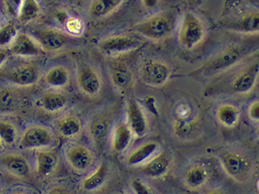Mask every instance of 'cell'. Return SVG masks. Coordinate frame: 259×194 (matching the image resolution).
Masks as SVG:
<instances>
[{"instance_id": "obj_1", "label": "cell", "mask_w": 259, "mask_h": 194, "mask_svg": "<svg viewBox=\"0 0 259 194\" xmlns=\"http://www.w3.org/2000/svg\"><path fill=\"white\" fill-rule=\"evenodd\" d=\"M250 51L251 49L247 45H231L208 60L199 71L206 75H216L231 70L250 58Z\"/></svg>"}, {"instance_id": "obj_2", "label": "cell", "mask_w": 259, "mask_h": 194, "mask_svg": "<svg viewBox=\"0 0 259 194\" xmlns=\"http://www.w3.org/2000/svg\"><path fill=\"white\" fill-rule=\"evenodd\" d=\"M175 22L176 17L174 13L160 12L135 24L133 30L149 40L164 41L174 32Z\"/></svg>"}, {"instance_id": "obj_3", "label": "cell", "mask_w": 259, "mask_h": 194, "mask_svg": "<svg viewBox=\"0 0 259 194\" xmlns=\"http://www.w3.org/2000/svg\"><path fill=\"white\" fill-rule=\"evenodd\" d=\"M206 28L200 17L192 12L183 16L179 30V41L186 49H193L204 42Z\"/></svg>"}, {"instance_id": "obj_4", "label": "cell", "mask_w": 259, "mask_h": 194, "mask_svg": "<svg viewBox=\"0 0 259 194\" xmlns=\"http://www.w3.org/2000/svg\"><path fill=\"white\" fill-rule=\"evenodd\" d=\"M143 44L144 41L141 38L130 34H115L101 40L98 47L103 54L114 58L135 51Z\"/></svg>"}, {"instance_id": "obj_5", "label": "cell", "mask_w": 259, "mask_h": 194, "mask_svg": "<svg viewBox=\"0 0 259 194\" xmlns=\"http://www.w3.org/2000/svg\"><path fill=\"white\" fill-rule=\"evenodd\" d=\"M30 36L36 41L42 51L49 53L59 52L72 41V35L56 28H39L30 32Z\"/></svg>"}, {"instance_id": "obj_6", "label": "cell", "mask_w": 259, "mask_h": 194, "mask_svg": "<svg viewBox=\"0 0 259 194\" xmlns=\"http://www.w3.org/2000/svg\"><path fill=\"white\" fill-rule=\"evenodd\" d=\"M141 79L146 85L153 87L164 86L169 80L172 70L169 65L159 58L143 60L139 68Z\"/></svg>"}, {"instance_id": "obj_7", "label": "cell", "mask_w": 259, "mask_h": 194, "mask_svg": "<svg viewBox=\"0 0 259 194\" xmlns=\"http://www.w3.org/2000/svg\"><path fill=\"white\" fill-rule=\"evenodd\" d=\"M54 141L53 133L42 126H30L20 138L19 144L24 149H40L49 147Z\"/></svg>"}, {"instance_id": "obj_8", "label": "cell", "mask_w": 259, "mask_h": 194, "mask_svg": "<svg viewBox=\"0 0 259 194\" xmlns=\"http://www.w3.org/2000/svg\"><path fill=\"white\" fill-rule=\"evenodd\" d=\"M76 82L79 90L87 96H97L102 90V76L92 65L80 66L77 71Z\"/></svg>"}, {"instance_id": "obj_9", "label": "cell", "mask_w": 259, "mask_h": 194, "mask_svg": "<svg viewBox=\"0 0 259 194\" xmlns=\"http://www.w3.org/2000/svg\"><path fill=\"white\" fill-rule=\"evenodd\" d=\"M221 162L226 173L238 181H242L250 175L252 164L248 158L241 154L236 152L224 154Z\"/></svg>"}, {"instance_id": "obj_10", "label": "cell", "mask_w": 259, "mask_h": 194, "mask_svg": "<svg viewBox=\"0 0 259 194\" xmlns=\"http://www.w3.org/2000/svg\"><path fill=\"white\" fill-rule=\"evenodd\" d=\"M258 78V59L249 62L241 71L237 74L232 81V88L235 93L238 94H248L253 91Z\"/></svg>"}, {"instance_id": "obj_11", "label": "cell", "mask_w": 259, "mask_h": 194, "mask_svg": "<svg viewBox=\"0 0 259 194\" xmlns=\"http://www.w3.org/2000/svg\"><path fill=\"white\" fill-rule=\"evenodd\" d=\"M109 64V74L113 86L117 90H126L134 82V72L130 65L122 56L114 57Z\"/></svg>"}, {"instance_id": "obj_12", "label": "cell", "mask_w": 259, "mask_h": 194, "mask_svg": "<svg viewBox=\"0 0 259 194\" xmlns=\"http://www.w3.org/2000/svg\"><path fill=\"white\" fill-rule=\"evenodd\" d=\"M5 77L13 86L30 87L39 80V70L33 63H23L9 70Z\"/></svg>"}, {"instance_id": "obj_13", "label": "cell", "mask_w": 259, "mask_h": 194, "mask_svg": "<svg viewBox=\"0 0 259 194\" xmlns=\"http://www.w3.org/2000/svg\"><path fill=\"white\" fill-rule=\"evenodd\" d=\"M12 55L21 58H34L42 54V50L36 41L26 33H17L9 46Z\"/></svg>"}, {"instance_id": "obj_14", "label": "cell", "mask_w": 259, "mask_h": 194, "mask_svg": "<svg viewBox=\"0 0 259 194\" xmlns=\"http://www.w3.org/2000/svg\"><path fill=\"white\" fill-rule=\"evenodd\" d=\"M66 158L70 167L77 171H87L94 162L91 151L80 144L70 146L66 149Z\"/></svg>"}, {"instance_id": "obj_15", "label": "cell", "mask_w": 259, "mask_h": 194, "mask_svg": "<svg viewBox=\"0 0 259 194\" xmlns=\"http://www.w3.org/2000/svg\"><path fill=\"white\" fill-rule=\"evenodd\" d=\"M111 125V115L107 112H100L92 118L89 130L90 136L98 147H102L106 143Z\"/></svg>"}, {"instance_id": "obj_16", "label": "cell", "mask_w": 259, "mask_h": 194, "mask_svg": "<svg viewBox=\"0 0 259 194\" xmlns=\"http://www.w3.org/2000/svg\"><path fill=\"white\" fill-rule=\"evenodd\" d=\"M127 121L128 127L132 132L138 136L142 137L146 134L147 130V117L135 99H130L127 103Z\"/></svg>"}, {"instance_id": "obj_17", "label": "cell", "mask_w": 259, "mask_h": 194, "mask_svg": "<svg viewBox=\"0 0 259 194\" xmlns=\"http://www.w3.org/2000/svg\"><path fill=\"white\" fill-rule=\"evenodd\" d=\"M42 81L48 86L54 89L66 87L70 81V70L63 65L52 66L45 72Z\"/></svg>"}, {"instance_id": "obj_18", "label": "cell", "mask_w": 259, "mask_h": 194, "mask_svg": "<svg viewBox=\"0 0 259 194\" xmlns=\"http://www.w3.org/2000/svg\"><path fill=\"white\" fill-rule=\"evenodd\" d=\"M124 0H92L89 8L90 17L94 19H102L118 10Z\"/></svg>"}, {"instance_id": "obj_19", "label": "cell", "mask_w": 259, "mask_h": 194, "mask_svg": "<svg viewBox=\"0 0 259 194\" xmlns=\"http://www.w3.org/2000/svg\"><path fill=\"white\" fill-rule=\"evenodd\" d=\"M170 164L171 159L169 155L166 151H161L145 164L142 171L149 177H160L168 171Z\"/></svg>"}, {"instance_id": "obj_20", "label": "cell", "mask_w": 259, "mask_h": 194, "mask_svg": "<svg viewBox=\"0 0 259 194\" xmlns=\"http://www.w3.org/2000/svg\"><path fill=\"white\" fill-rule=\"evenodd\" d=\"M36 174L39 177H46L55 171L58 166L57 154L49 150H39L35 154Z\"/></svg>"}, {"instance_id": "obj_21", "label": "cell", "mask_w": 259, "mask_h": 194, "mask_svg": "<svg viewBox=\"0 0 259 194\" xmlns=\"http://www.w3.org/2000/svg\"><path fill=\"white\" fill-rule=\"evenodd\" d=\"M56 129L62 137L73 138L80 134L82 124L80 120L72 114L65 115L56 122Z\"/></svg>"}, {"instance_id": "obj_22", "label": "cell", "mask_w": 259, "mask_h": 194, "mask_svg": "<svg viewBox=\"0 0 259 194\" xmlns=\"http://www.w3.org/2000/svg\"><path fill=\"white\" fill-rule=\"evenodd\" d=\"M21 96L13 87L0 88V113H9L16 111L21 105Z\"/></svg>"}, {"instance_id": "obj_23", "label": "cell", "mask_w": 259, "mask_h": 194, "mask_svg": "<svg viewBox=\"0 0 259 194\" xmlns=\"http://www.w3.org/2000/svg\"><path fill=\"white\" fill-rule=\"evenodd\" d=\"M231 27L237 32L256 34L259 30V15L257 11H249L234 21Z\"/></svg>"}, {"instance_id": "obj_24", "label": "cell", "mask_w": 259, "mask_h": 194, "mask_svg": "<svg viewBox=\"0 0 259 194\" xmlns=\"http://www.w3.org/2000/svg\"><path fill=\"white\" fill-rule=\"evenodd\" d=\"M67 105V98L58 91H48L41 97V107L47 112L56 113Z\"/></svg>"}, {"instance_id": "obj_25", "label": "cell", "mask_w": 259, "mask_h": 194, "mask_svg": "<svg viewBox=\"0 0 259 194\" xmlns=\"http://www.w3.org/2000/svg\"><path fill=\"white\" fill-rule=\"evenodd\" d=\"M3 164L7 171L17 177L25 178L30 174V166L26 158L20 155H9L4 158Z\"/></svg>"}, {"instance_id": "obj_26", "label": "cell", "mask_w": 259, "mask_h": 194, "mask_svg": "<svg viewBox=\"0 0 259 194\" xmlns=\"http://www.w3.org/2000/svg\"><path fill=\"white\" fill-rule=\"evenodd\" d=\"M216 117L220 124L232 128L240 120V109L232 103H223L216 110Z\"/></svg>"}, {"instance_id": "obj_27", "label": "cell", "mask_w": 259, "mask_h": 194, "mask_svg": "<svg viewBox=\"0 0 259 194\" xmlns=\"http://www.w3.org/2000/svg\"><path fill=\"white\" fill-rule=\"evenodd\" d=\"M133 132L125 123H119L113 132L112 147L117 152H122L130 146Z\"/></svg>"}, {"instance_id": "obj_28", "label": "cell", "mask_w": 259, "mask_h": 194, "mask_svg": "<svg viewBox=\"0 0 259 194\" xmlns=\"http://www.w3.org/2000/svg\"><path fill=\"white\" fill-rule=\"evenodd\" d=\"M158 143L155 142H147L140 147H137L136 149L127 157V164L130 166H137L143 163L155 153L158 149Z\"/></svg>"}, {"instance_id": "obj_29", "label": "cell", "mask_w": 259, "mask_h": 194, "mask_svg": "<svg viewBox=\"0 0 259 194\" xmlns=\"http://www.w3.org/2000/svg\"><path fill=\"white\" fill-rule=\"evenodd\" d=\"M107 175H108V168L106 167V165L102 162L92 175L83 180L82 183L83 189L90 192L98 189L105 183Z\"/></svg>"}, {"instance_id": "obj_30", "label": "cell", "mask_w": 259, "mask_h": 194, "mask_svg": "<svg viewBox=\"0 0 259 194\" xmlns=\"http://www.w3.org/2000/svg\"><path fill=\"white\" fill-rule=\"evenodd\" d=\"M40 14V6L37 0H24L17 12V18L20 22L28 23L37 19Z\"/></svg>"}, {"instance_id": "obj_31", "label": "cell", "mask_w": 259, "mask_h": 194, "mask_svg": "<svg viewBox=\"0 0 259 194\" xmlns=\"http://www.w3.org/2000/svg\"><path fill=\"white\" fill-rule=\"evenodd\" d=\"M208 173L204 167L200 166L191 167L185 174V182L191 188H197L205 183Z\"/></svg>"}, {"instance_id": "obj_32", "label": "cell", "mask_w": 259, "mask_h": 194, "mask_svg": "<svg viewBox=\"0 0 259 194\" xmlns=\"http://www.w3.org/2000/svg\"><path fill=\"white\" fill-rule=\"evenodd\" d=\"M17 139V130L11 122L0 120V141L8 145L15 143Z\"/></svg>"}, {"instance_id": "obj_33", "label": "cell", "mask_w": 259, "mask_h": 194, "mask_svg": "<svg viewBox=\"0 0 259 194\" xmlns=\"http://www.w3.org/2000/svg\"><path fill=\"white\" fill-rule=\"evenodd\" d=\"M17 33V28L13 23L0 26V49L9 48Z\"/></svg>"}, {"instance_id": "obj_34", "label": "cell", "mask_w": 259, "mask_h": 194, "mask_svg": "<svg viewBox=\"0 0 259 194\" xmlns=\"http://www.w3.org/2000/svg\"><path fill=\"white\" fill-rule=\"evenodd\" d=\"M66 32L70 35L80 34L83 30V23L78 17H69L65 22Z\"/></svg>"}, {"instance_id": "obj_35", "label": "cell", "mask_w": 259, "mask_h": 194, "mask_svg": "<svg viewBox=\"0 0 259 194\" xmlns=\"http://www.w3.org/2000/svg\"><path fill=\"white\" fill-rule=\"evenodd\" d=\"M131 186L135 194H153L151 190L140 179H134L131 183Z\"/></svg>"}, {"instance_id": "obj_36", "label": "cell", "mask_w": 259, "mask_h": 194, "mask_svg": "<svg viewBox=\"0 0 259 194\" xmlns=\"http://www.w3.org/2000/svg\"><path fill=\"white\" fill-rule=\"evenodd\" d=\"M248 115L251 120L254 122H258L259 120V103L258 101L256 100L249 105L248 109Z\"/></svg>"}, {"instance_id": "obj_37", "label": "cell", "mask_w": 259, "mask_h": 194, "mask_svg": "<svg viewBox=\"0 0 259 194\" xmlns=\"http://www.w3.org/2000/svg\"><path fill=\"white\" fill-rule=\"evenodd\" d=\"M23 1L24 0H7L11 10H13L15 14H17V12L19 10L20 7L22 5Z\"/></svg>"}, {"instance_id": "obj_38", "label": "cell", "mask_w": 259, "mask_h": 194, "mask_svg": "<svg viewBox=\"0 0 259 194\" xmlns=\"http://www.w3.org/2000/svg\"><path fill=\"white\" fill-rule=\"evenodd\" d=\"M160 0H142L143 6L147 9H154L159 5Z\"/></svg>"}, {"instance_id": "obj_39", "label": "cell", "mask_w": 259, "mask_h": 194, "mask_svg": "<svg viewBox=\"0 0 259 194\" xmlns=\"http://www.w3.org/2000/svg\"><path fill=\"white\" fill-rule=\"evenodd\" d=\"M68 17L67 13L63 11L58 12V13H56V18H57L58 22L62 24H65V22H66V20L68 19Z\"/></svg>"}, {"instance_id": "obj_40", "label": "cell", "mask_w": 259, "mask_h": 194, "mask_svg": "<svg viewBox=\"0 0 259 194\" xmlns=\"http://www.w3.org/2000/svg\"><path fill=\"white\" fill-rule=\"evenodd\" d=\"M8 58H9L8 53L5 49H0V68L6 63Z\"/></svg>"}, {"instance_id": "obj_41", "label": "cell", "mask_w": 259, "mask_h": 194, "mask_svg": "<svg viewBox=\"0 0 259 194\" xmlns=\"http://www.w3.org/2000/svg\"><path fill=\"white\" fill-rule=\"evenodd\" d=\"M48 194H67L65 190L60 188H54L49 191Z\"/></svg>"}, {"instance_id": "obj_42", "label": "cell", "mask_w": 259, "mask_h": 194, "mask_svg": "<svg viewBox=\"0 0 259 194\" xmlns=\"http://www.w3.org/2000/svg\"><path fill=\"white\" fill-rule=\"evenodd\" d=\"M207 194H223L220 191H217V190H214V191H212V192H209Z\"/></svg>"}, {"instance_id": "obj_43", "label": "cell", "mask_w": 259, "mask_h": 194, "mask_svg": "<svg viewBox=\"0 0 259 194\" xmlns=\"http://www.w3.org/2000/svg\"><path fill=\"white\" fill-rule=\"evenodd\" d=\"M1 148H2V142L0 141V150H1Z\"/></svg>"}, {"instance_id": "obj_44", "label": "cell", "mask_w": 259, "mask_h": 194, "mask_svg": "<svg viewBox=\"0 0 259 194\" xmlns=\"http://www.w3.org/2000/svg\"><path fill=\"white\" fill-rule=\"evenodd\" d=\"M2 26V25H1V16H0V26Z\"/></svg>"}, {"instance_id": "obj_45", "label": "cell", "mask_w": 259, "mask_h": 194, "mask_svg": "<svg viewBox=\"0 0 259 194\" xmlns=\"http://www.w3.org/2000/svg\"><path fill=\"white\" fill-rule=\"evenodd\" d=\"M15 194H23V193H21V192H18V193H15Z\"/></svg>"}, {"instance_id": "obj_46", "label": "cell", "mask_w": 259, "mask_h": 194, "mask_svg": "<svg viewBox=\"0 0 259 194\" xmlns=\"http://www.w3.org/2000/svg\"><path fill=\"white\" fill-rule=\"evenodd\" d=\"M124 194H127V193H124Z\"/></svg>"}]
</instances>
